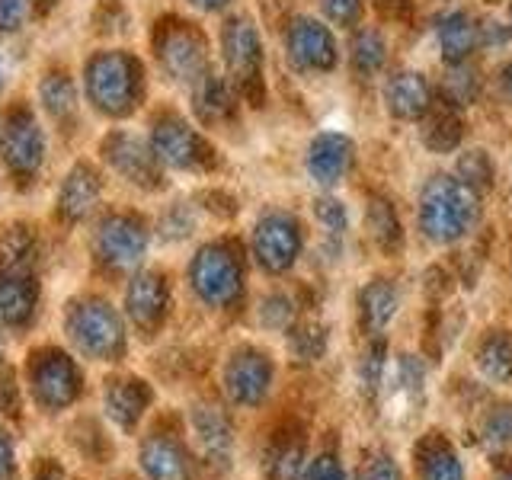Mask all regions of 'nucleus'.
Segmentation results:
<instances>
[{"label": "nucleus", "instance_id": "20e7f679", "mask_svg": "<svg viewBox=\"0 0 512 480\" xmlns=\"http://www.w3.org/2000/svg\"><path fill=\"white\" fill-rule=\"evenodd\" d=\"M87 93L90 103L106 116H125L138 106L141 68L132 55L103 52L87 64Z\"/></svg>", "mask_w": 512, "mask_h": 480}, {"label": "nucleus", "instance_id": "8fccbe9b", "mask_svg": "<svg viewBox=\"0 0 512 480\" xmlns=\"http://www.w3.org/2000/svg\"><path fill=\"white\" fill-rule=\"evenodd\" d=\"M29 477L32 480H68V474H64V468H61V461L58 458H45V455L32 461Z\"/></svg>", "mask_w": 512, "mask_h": 480}, {"label": "nucleus", "instance_id": "f03ea898", "mask_svg": "<svg viewBox=\"0 0 512 480\" xmlns=\"http://www.w3.org/2000/svg\"><path fill=\"white\" fill-rule=\"evenodd\" d=\"M480 215L477 189L455 176H432L420 199V224L436 244H455L474 228Z\"/></svg>", "mask_w": 512, "mask_h": 480}, {"label": "nucleus", "instance_id": "a18cd8bd", "mask_svg": "<svg viewBox=\"0 0 512 480\" xmlns=\"http://www.w3.org/2000/svg\"><path fill=\"white\" fill-rule=\"evenodd\" d=\"M20 474V458H16V439L0 426V480H16Z\"/></svg>", "mask_w": 512, "mask_h": 480}, {"label": "nucleus", "instance_id": "9d476101", "mask_svg": "<svg viewBox=\"0 0 512 480\" xmlns=\"http://www.w3.org/2000/svg\"><path fill=\"white\" fill-rule=\"evenodd\" d=\"M304 237H301V224L285 215V212H269L256 221L253 228V256L266 272L272 276H282L295 266L301 256Z\"/></svg>", "mask_w": 512, "mask_h": 480}, {"label": "nucleus", "instance_id": "f3484780", "mask_svg": "<svg viewBox=\"0 0 512 480\" xmlns=\"http://www.w3.org/2000/svg\"><path fill=\"white\" fill-rule=\"evenodd\" d=\"M39 314V279L36 272L0 269V330L20 333L32 327Z\"/></svg>", "mask_w": 512, "mask_h": 480}, {"label": "nucleus", "instance_id": "c03bdc74", "mask_svg": "<svg viewBox=\"0 0 512 480\" xmlns=\"http://www.w3.org/2000/svg\"><path fill=\"white\" fill-rule=\"evenodd\" d=\"M314 212H317L320 224H324L330 234H343V228H346V208H343V202L320 199V202H314Z\"/></svg>", "mask_w": 512, "mask_h": 480}, {"label": "nucleus", "instance_id": "a19ab883", "mask_svg": "<svg viewBox=\"0 0 512 480\" xmlns=\"http://www.w3.org/2000/svg\"><path fill=\"white\" fill-rule=\"evenodd\" d=\"M324 346H327L324 330H298V333H292V349H295V356L304 359V362L324 356Z\"/></svg>", "mask_w": 512, "mask_h": 480}, {"label": "nucleus", "instance_id": "5fc2aeb1", "mask_svg": "<svg viewBox=\"0 0 512 480\" xmlns=\"http://www.w3.org/2000/svg\"><path fill=\"white\" fill-rule=\"evenodd\" d=\"M7 362H4V340H0V368H4Z\"/></svg>", "mask_w": 512, "mask_h": 480}, {"label": "nucleus", "instance_id": "a211bd4d", "mask_svg": "<svg viewBox=\"0 0 512 480\" xmlns=\"http://www.w3.org/2000/svg\"><path fill=\"white\" fill-rule=\"evenodd\" d=\"M285 48H288V58L304 71L336 68V42L330 36V29L317 20H308V16H298V20L288 26Z\"/></svg>", "mask_w": 512, "mask_h": 480}, {"label": "nucleus", "instance_id": "c85d7f7f", "mask_svg": "<svg viewBox=\"0 0 512 480\" xmlns=\"http://www.w3.org/2000/svg\"><path fill=\"white\" fill-rule=\"evenodd\" d=\"M368 231H372L375 244L384 253H400L404 247V231H400V218L394 212V205L388 199H372L368 205Z\"/></svg>", "mask_w": 512, "mask_h": 480}, {"label": "nucleus", "instance_id": "6e6d98bb", "mask_svg": "<svg viewBox=\"0 0 512 480\" xmlns=\"http://www.w3.org/2000/svg\"><path fill=\"white\" fill-rule=\"evenodd\" d=\"M36 4H39V7H48V4H52V0H36Z\"/></svg>", "mask_w": 512, "mask_h": 480}, {"label": "nucleus", "instance_id": "79ce46f5", "mask_svg": "<svg viewBox=\"0 0 512 480\" xmlns=\"http://www.w3.org/2000/svg\"><path fill=\"white\" fill-rule=\"evenodd\" d=\"M298 480H346V474H343V464L333 455H317L304 464Z\"/></svg>", "mask_w": 512, "mask_h": 480}, {"label": "nucleus", "instance_id": "dca6fc26", "mask_svg": "<svg viewBox=\"0 0 512 480\" xmlns=\"http://www.w3.org/2000/svg\"><path fill=\"white\" fill-rule=\"evenodd\" d=\"M151 404H154V391L144 378L135 375L109 378L103 388V410L109 416V423L122 432H135L138 423L148 416Z\"/></svg>", "mask_w": 512, "mask_h": 480}, {"label": "nucleus", "instance_id": "6ab92c4d", "mask_svg": "<svg viewBox=\"0 0 512 480\" xmlns=\"http://www.w3.org/2000/svg\"><path fill=\"white\" fill-rule=\"evenodd\" d=\"M189 423H192V439H196L205 461H212V464H228L231 461L234 426H231L228 416H224V410L202 404V407L192 410Z\"/></svg>", "mask_w": 512, "mask_h": 480}, {"label": "nucleus", "instance_id": "423d86ee", "mask_svg": "<svg viewBox=\"0 0 512 480\" xmlns=\"http://www.w3.org/2000/svg\"><path fill=\"white\" fill-rule=\"evenodd\" d=\"M221 48H224V61H228V71L234 77V84L240 96L250 106H263V48L260 36H256V26L247 16H237L221 32Z\"/></svg>", "mask_w": 512, "mask_h": 480}, {"label": "nucleus", "instance_id": "3c124183", "mask_svg": "<svg viewBox=\"0 0 512 480\" xmlns=\"http://www.w3.org/2000/svg\"><path fill=\"white\" fill-rule=\"evenodd\" d=\"M378 10H381L384 20H407L410 0H378Z\"/></svg>", "mask_w": 512, "mask_h": 480}, {"label": "nucleus", "instance_id": "bb28decb", "mask_svg": "<svg viewBox=\"0 0 512 480\" xmlns=\"http://www.w3.org/2000/svg\"><path fill=\"white\" fill-rule=\"evenodd\" d=\"M416 464H420L423 480H464V468L455 455V448L445 439L423 442L420 452H416Z\"/></svg>", "mask_w": 512, "mask_h": 480}, {"label": "nucleus", "instance_id": "58836bf2", "mask_svg": "<svg viewBox=\"0 0 512 480\" xmlns=\"http://www.w3.org/2000/svg\"><path fill=\"white\" fill-rule=\"evenodd\" d=\"M484 436L493 445H512V404H500V407H493L487 413Z\"/></svg>", "mask_w": 512, "mask_h": 480}, {"label": "nucleus", "instance_id": "f257e3e1", "mask_svg": "<svg viewBox=\"0 0 512 480\" xmlns=\"http://www.w3.org/2000/svg\"><path fill=\"white\" fill-rule=\"evenodd\" d=\"M64 333L71 346L93 362H122L128 349V336L119 311L103 298L71 301L64 311Z\"/></svg>", "mask_w": 512, "mask_h": 480}, {"label": "nucleus", "instance_id": "39448f33", "mask_svg": "<svg viewBox=\"0 0 512 480\" xmlns=\"http://www.w3.org/2000/svg\"><path fill=\"white\" fill-rule=\"evenodd\" d=\"M189 285L208 308H231L240 292H244L240 253L231 244H224V240L202 247L189 263Z\"/></svg>", "mask_w": 512, "mask_h": 480}, {"label": "nucleus", "instance_id": "e433bc0d", "mask_svg": "<svg viewBox=\"0 0 512 480\" xmlns=\"http://www.w3.org/2000/svg\"><path fill=\"white\" fill-rule=\"evenodd\" d=\"M493 160L487 157V151H468L461 160H458V176L464 183H468L471 189H484L493 183Z\"/></svg>", "mask_w": 512, "mask_h": 480}, {"label": "nucleus", "instance_id": "1a4fd4ad", "mask_svg": "<svg viewBox=\"0 0 512 480\" xmlns=\"http://www.w3.org/2000/svg\"><path fill=\"white\" fill-rule=\"evenodd\" d=\"M272 381H276V368L266 352L253 346L234 349L224 362L221 384L234 407H260L272 391Z\"/></svg>", "mask_w": 512, "mask_h": 480}, {"label": "nucleus", "instance_id": "09e8293b", "mask_svg": "<svg viewBox=\"0 0 512 480\" xmlns=\"http://www.w3.org/2000/svg\"><path fill=\"white\" fill-rule=\"evenodd\" d=\"M365 480H404V474H400V468H397V461H394V458L378 455V458L368 461Z\"/></svg>", "mask_w": 512, "mask_h": 480}, {"label": "nucleus", "instance_id": "f704fd0d", "mask_svg": "<svg viewBox=\"0 0 512 480\" xmlns=\"http://www.w3.org/2000/svg\"><path fill=\"white\" fill-rule=\"evenodd\" d=\"M0 416L10 423L23 420V384L10 365L0 368Z\"/></svg>", "mask_w": 512, "mask_h": 480}, {"label": "nucleus", "instance_id": "de8ad7c7", "mask_svg": "<svg viewBox=\"0 0 512 480\" xmlns=\"http://www.w3.org/2000/svg\"><path fill=\"white\" fill-rule=\"evenodd\" d=\"M26 20V0H0V32L20 29Z\"/></svg>", "mask_w": 512, "mask_h": 480}, {"label": "nucleus", "instance_id": "603ef678", "mask_svg": "<svg viewBox=\"0 0 512 480\" xmlns=\"http://www.w3.org/2000/svg\"><path fill=\"white\" fill-rule=\"evenodd\" d=\"M192 4L202 7V10H221L224 4H228V0H192Z\"/></svg>", "mask_w": 512, "mask_h": 480}, {"label": "nucleus", "instance_id": "ddd939ff", "mask_svg": "<svg viewBox=\"0 0 512 480\" xmlns=\"http://www.w3.org/2000/svg\"><path fill=\"white\" fill-rule=\"evenodd\" d=\"M103 154L109 160V167L119 176H125L128 183H135L141 189H157L164 186V176H160V160L154 148H148L141 138L135 135H109L103 141Z\"/></svg>", "mask_w": 512, "mask_h": 480}, {"label": "nucleus", "instance_id": "b1692460", "mask_svg": "<svg viewBox=\"0 0 512 480\" xmlns=\"http://www.w3.org/2000/svg\"><path fill=\"white\" fill-rule=\"evenodd\" d=\"M192 106H196V116L205 125H218L228 122L234 116V96L221 77L205 74L196 80V90H192Z\"/></svg>", "mask_w": 512, "mask_h": 480}, {"label": "nucleus", "instance_id": "4c0bfd02", "mask_svg": "<svg viewBox=\"0 0 512 480\" xmlns=\"http://www.w3.org/2000/svg\"><path fill=\"white\" fill-rule=\"evenodd\" d=\"M304 448L301 445H282L276 455L269 458V480H298L304 471Z\"/></svg>", "mask_w": 512, "mask_h": 480}, {"label": "nucleus", "instance_id": "c9c22d12", "mask_svg": "<svg viewBox=\"0 0 512 480\" xmlns=\"http://www.w3.org/2000/svg\"><path fill=\"white\" fill-rule=\"evenodd\" d=\"M260 324L269 330H288L295 324V304L288 295L272 292L260 301Z\"/></svg>", "mask_w": 512, "mask_h": 480}, {"label": "nucleus", "instance_id": "f8f14e48", "mask_svg": "<svg viewBox=\"0 0 512 480\" xmlns=\"http://www.w3.org/2000/svg\"><path fill=\"white\" fill-rule=\"evenodd\" d=\"M125 314L138 333L151 336L170 314V285L160 272H138L125 288Z\"/></svg>", "mask_w": 512, "mask_h": 480}, {"label": "nucleus", "instance_id": "393cba45", "mask_svg": "<svg viewBox=\"0 0 512 480\" xmlns=\"http://www.w3.org/2000/svg\"><path fill=\"white\" fill-rule=\"evenodd\" d=\"M362 320H365V327L368 330H375L381 333L384 327L391 324V317L397 314V304H400V295H397V288L394 282L388 279H375L372 285H365L362 288Z\"/></svg>", "mask_w": 512, "mask_h": 480}, {"label": "nucleus", "instance_id": "7c9ffc66", "mask_svg": "<svg viewBox=\"0 0 512 480\" xmlns=\"http://www.w3.org/2000/svg\"><path fill=\"white\" fill-rule=\"evenodd\" d=\"M352 68L362 77H372L375 71H381L384 58H388V48H384V39L381 32L375 29H359L356 36H352Z\"/></svg>", "mask_w": 512, "mask_h": 480}, {"label": "nucleus", "instance_id": "cd10ccee", "mask_svg": "<svg viewBox=\"0 0 512 480\" xmlns=\"http://www.w3.org/2000/svg\"><path fill=\"white\" fill-rule=\"evenodd\" d=\"M461 135H464V128H461V119H458V112L455 106H442L436 109L429 116L426 128H423V141H426V148L429 151H436V154H448V151H455L458 144H461Z\"/></svg>", "mask_w": 512, "mask_h": 480}, {"label": "nucleus", "instance_id": "2eb2a0df", "mask_svg": "<svg viewBox=\"0 0 512 480\" xmlns=\"http://www.w3.org/2000/svg\"><path fill=\"white\" fill-rule=\"evenodd\" d=\"M141 474L148 480H192V458L189 448L173 436V432L154 429L141 439L138 448Z\"/></svg>", "mask_w": 512, "mask_h": 480}, {"label": "nucleus", "instance_id": "5701e85b", "mask_svg": "<svg viewBox=\"0 0 512 480\" xmlns=\"http://www.w3.org/2000/svg\"><path fill=\"white\" fill-rule=\"evenodd\" d=\"M480 42H484V26L468 13H448L439 23V52L448 64H464Z\"/></svg>", "mask_w": 512, "mask_h": 480}, {"label": "nucleus", "instance_id": "72a5a7b5", "mask_svg": "<svg viewBox=\"0 0 512 480\" xmlns=\"http://www.w3.org/2000/svg\"><path fill=\"white\" fill-rule=\"evenodd\" d=\"M71 445L77 448L80 455H87L90 461L100 464L109 455V442L106 432L96 426L93 420H80L77 426H71Z\"/></svg>", "mask_w": 512, "mask_h": 480}, {"label": "nucleus", "instance_id": "864d4df0", "mask_svg": "<svg viewBox=\"0 0 512 480\" xmlns=\"http://www.w3.org/2000/svg\"><path fill=\"white\" fill-rule=\"evenodd\" d=\"M503 84H506V90H509V96H512V61L506 64V71H503Z\"/></svg>", "mask_w": 512, "mask_h": 480}, {"label": "nucleus", "instance_id": "ea45409f", "mask_svg": "<svg viewBox=\"0 0 512 480\" xmlns=\"http://www.w3.org/2000/svg\"><path fill=\"white\" fill-rule=\"evenodd\" d=\"M192 228H196V221H192V212L186 205H173L170 212L160 218V234L167 240H183L192 234Z\"/></svg>", "mask_w": 512, "mask_h": 480}, {"label": "nucleus", "instance_id": "aec40b11", "mask_svg": "<svg viewBox=\"0 0 512 480\" xmlns=\"http://www.w3.org/2000/svg\"><path fill=\"white\" fill-rule=\"evenodd\" d=\"M384 103H388V112L394 119L404 122H416L426 119L432 109V90L426 84L423 74L413 71H400L394 74L388 84H384Z\"/></svg>", "mask_w": 512, "mask_h": 480}, {"label": "nucleus", "instance_id": "c756f323", "mask_svg": "<svg viewBox=\"0 0 512 480\" xmlns=\"http://www.w3.org/2000/svg\"><path fill=\"white\" fill-rule=\"evenodd\" d=\"M0 269L36 272V237L29 228H7L0 234Z\"/></svg>", "mask_w": 512, "mask_h": 480}, {"label": "nucleus", "instance_id": "9b49d317", "mask_svg": "<svg viewBox=\"0 0 512 480\" xmlns=\"http://www.w3.org/2000/svg\"><path fill=\"white\" fill-rule=\"evenodd\" d=\"M0 154H4V164L16 180H32L42 167L45 141L39 132V122L26 109H16L7 116L4 132H0Z\"/></svg>", "mask_w": 512, "mask_h": 480}, {"label": "nucleus", "instance_id": "7ed1b4c3", "mask_svg": "<svg viewBox=\"0 0 512 480\" xmlns=\"http://www.w3.org/2000/svg\"><path fill=\"white\" fill-rule=\"evenodd\" d=\"M26 391L42 416H58L84 397V372L64 349L45 346L26 359Z\"/></svg>", "mask_w": 512, "mask_h": 480}, {"label": "nucleus", "instance_id": "a878e982", "mask_svg": "<svg viewBox=\"0 0 512 480\" xmlns=\"http://www.w3.org/2000/svg\"><path fill=\"white\" fill-rule=\"evenodd\" d=\"M477 365L487 381L509 384L512 381V333L496 330L484 336V343L477 349Z\"/></svg>", "mask_w": 512, "mask_h": 480}, {"label": "nucleus", "instance_id": "4be33fe9", "mask_svg": "<svg viewBox=\"0 0 512 480\" xmlns=\"http://www.w3.org/2000/svg\"><path fill=\"white\" fill-rule=\"evenodd\" d=\"M100 192H103V183H100V176H96V170L87 164H77L68 173V180H64L61 196H58L61 218L71 224L84 221L96 208V202H100Z\"/></svg>", "mask_w": 512, "mask_h": 480}, {"label": "nucleus", "instance_id": "2f4dec72", "mask_svg": "<svg viewBox=\"0 0 512 480\" xmlns=\"http://www.w3.org/2000/svg\"><path fill=\"white\" fill-rule=\"evenodd\" d=\"M480 93V74L471 68L468 61L464 64H452V71L442 80V100L448 106H471Z\"/></svg>", "mask_w": 512, "mask_h": 480}, {"label": "nucleus", "instance_id": "4468645a", "mask_svg": "<svg viewBox=\"0 0 512 480\" xmlns=\"http://www.w3.org/2000/svg\"><path fill=\"white\" fill-rule=\"evenodd\" d=\"M157 58L164 64V71L176 80H189L196 84L199 77L208 74V55H205V42L196 29L189 26H173L167 29L157 42Z\"/></svg>", "mask_w": 512, "mask_h": 480}, {"label": "nucleus", "instance_id": "49530a36", "mask_svg": "<svg viewBox=\"0 0 512 480\" xmlns=\"http://www.w3.org/2000/svg\"><path fill=\"white\" fill-rule=\"evenodd\" d=\"M381 372H384V343H375L372 349H368L365 362H362V381L368 384V391L378 388Z\"/></svg>", "mask_w": 512, "mask_h": 480}, {"label": "nucleus", "instance_id": "6e6552de", "mask_svg": "<svg viewBox=\"0 0 512 480\" xmlns=\"http://www.w3.org/2000/svg\"><path fill=\"white\" fill-rule=\"evenodd\" d=\"M151 148L160 164L173 170H208L215 164V151L208 148L205 138L170 112L151 125Z\"/></svg>", "mask_w": 512, "mask_h": 480}, {"label": "nucleus", "instance_id": "4d7b16f0", "mask_svg": "<svg viewBox=\"0 0 512 480\" xmlns=\"http://www.w3.org/2000/svg\"><path fill=\"white\" fill-rule=\"evenodd\" d=\"M503 480H512V474H509V477H503Z\"/></svg>", "mask_w": 512, "mask_h": 480}, {"label": "nucleus", "instance_id": "473e14b6", "mask_svg": "<svg viewBox=\"0 0 512 480\" xmlns=\"http://www.w3.org/2000/svg\"><path fill=\"white\" fill-rule=\"evenodd\" d=\"M42 106L52 112V119H68L71 112H74V103H77V93H74V84H71V77H64V74H48L42 80Z\"/></svg>", "mask_w": 512, "mask_h": 480}, {"label": "nucleus", "instance_id": "37998d69", "mask_svg": "<svg viewBox=\"0 0 512 480\" xmlns=\"http://www.w3.org/2000/svg\"><path fill=\"white\" fill-rule=\"evenodd\" d=\"M362 0H324V13L340 26H356L362 20Z\"/></svg>", "mask_w": 512, "mask_h": 480}, {"label": "nucleus", "instance_id": "412c9836", "mask_svg": "<svg viewBox=\"0 0 512 480\" xmlns=\"http://www.w3.org/2000/svg\"><path fill=\"white\" fill-rule=\"evenodd\" d=\"M352 141L346 135H317L308 148V173L314 176V183L333 186L340 183L352 167Z\"/></svg>", "mask_w": 512, "mask_h": 480}, {"label": "nucleus", "instance_id": "0eeeda50", "mask_svg": "<svg viewBox=\"0 0 512 480\" xmlns=\"http://www.w3.org/2000/svg\"><path fill=\"white\" fill-rule=\"evenodd\" d=\"M148 253V228L138 215H106L93 231V256L112 272H132Z\"/></svg>", "mask_w": 512, "mask_h": 480}]
</instances>
